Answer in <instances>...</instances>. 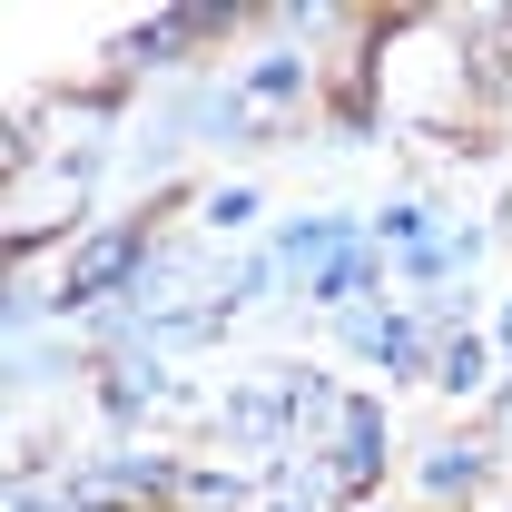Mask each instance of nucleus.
Returning <instances> with one entry per match:
<instances>
[{
    "label": "nucleus",
    "mask_w": 512,
    "mask_h": 512,
    "mask_svg": "<svg viewBox=\"0 0 512 512\" xmlns=\"http://www.w3.org/2000/svg\"><path fill=\"white\" fill-rule=\"evenodd\" d=\"M128 256H138V237H99V247L69 266V296H99L109 276H128Z\"/></svg>",
    "instance_id": "1"
}]
</instances>
